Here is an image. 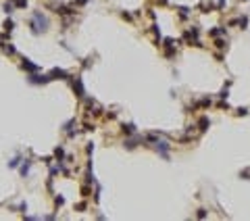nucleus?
Returning a JSON list of instances; mask_svg holds the SVG:
<instances>
[{"label":"nucleus","mask_w":250,"mask_h":221,"mask_svg":"<svg viewBox=\"0 0 250 221\" xmlns=\"http://www.w3.org/2000/svg\"><path fill=\"white\" fill-rule=\"evenodd\" d=\"M236 115H238V117H246V115H248V108H244V106H242V108H238V110H236Z\"/></svg>","instance_id":"f3484780"},{"label":"nucleus","mask_w":250,"mask_h":221,"mask_svg":"<svg viewBox=\"0 0 250 221\" xmlns=\"http://www.w3.org/2000/svg\"><path fill=\"white\" fill-rule=\"evenodd\" d=\"M75 2H77V4H85V2H88V0H75Z\"/></svg>","instance_id":"c85d7f7f"},{"label":"nucleus","mask_w":250,"mask_h":221,"mask_svg":"<svg viewBox=\"0 0 250 221\" xmlns=\"http://www.w3.org/2000/svg\"><path fill=\"white\" fill-rule=\"evenodd\" d=\"M54 154H56L58 159H63V148H56V150H54Z\"/></svg>","instance_id":"b1692460"},{"label":"nucleus","mask_w":250,"mask_h":221,"mask_svg":"<svg viewBox=\"0 0 250 221\" xmlns=\"http://www.w3.org/2000/svg\"><path fill=\"white\" fill-rule=\"evenodd\" d=\"M46 27H48V19L44 17L42 13H33V21H31V31L33 34H40V31H46Z\"/></svg>","instance_id":"f257e3e1"},{"label":"nucleus","mask_w":250,"mask_h":221,"mask_svg":"<svg viewBox=\"0 0 250 221\" xmlns=\"http://www.w3.org/2000/svg\"><path fill=\"white\" fill-rule=\"evenodd\" d=\"M209 36H211V38H219V36H225V27H215V29H211V31H209Z\"/></svg>","instance_id":"9d476101"},{"label":"nucleus","mask_w":250,"mask_h":221,"mask_svg":"<svg viewBox=\"0 0 250 221\" xmlns=\"http://www.w3.org/2000/svg\"><path fill=\"white\" fill-rule=\"evenodd\" d=\"M121 131H123L125 136H133L138 129H135V125H133V123H123V125H121Z\"/></svg>","instance_id":"423d86ee"},{"label":"nucleus","mask_w":250,"mask_h":221,"mask_svg":"<svg viewBox=\"0 0 250 221\" xmlns=\"http://www.w3.org/2000/svg\"><path fill=\"white\" fill-rule=\"evenodd\" d=\"M15 4H17L19 9H25V6H27V0H17V2H15Z\"/></svg>","instance_id":"412c9836"},{"label":"nucleus","mask_w":250,"mask_h":221,"mask_svg":"<svg viewBox=\"0 0 250 221\" xmlns=\"http://www.w3.org/2000/svg\"><path fill=\"white\" fill-rule=\"evenodd\" d=\"M69 75H67V71H63V69H52L50 71V79H67Z\"/></svg>","instance_id":"39448f33"},{"label":"nucleus","mask_w":250,"mask_h":221,"mask_svg":"<svg viewBox=\"0 0 250 221\" xmlns=\"http://www.w3.org/2000/svg\"><path fill=\"white\" fill-rule=\"evenodd\" d=\"M85 150H88V154H92V152H94V144H88V148H85Z\"/></svg>","instance_id":"a878e982"},{"label":"nucleus","mask_w":250,"mask_h":221,"mask_svg":"<svg viewBox=\"0 0 250 221\" xmlns=\"http://www.w3.org/2000/svg\"><path fill=\"white\" fill-rule=\"evenodd\" d=\"M211 127V119L209 117H200V121H198V129L200 131H207Z\"/></svg>","instance_id":"0eeeda50"},{"label":"nucleus","mask_w":250,"mask_h":221,"mask_svg":"<svg viewBox=\"0 0 250 221\" xmlns=\"http://www.w3.org/2000/svg\"><path fill=\"white\" fill-rule=\"evenodd\" d=\"M238 25H240L242 29H246V27H248V17H240V19H238Z\"/></svg>","instance_id":"4468645a"},{"label":"nucleus","mask_w":250,"mask_h":221,"mask_svg":"<svg viewBox=\"0 0 250 221\" xmlns=\"http://www.w3.org/2000/svg\"><path fill=\"white\" fill-rule=\"evenodd\" d=\"M4 29H6V31H11V29H13V21H11V19H9V21H4Z\"/></svg>","instance_id":"4be33fe9"},{"label":"nucleus","mask_w":250,"mask_h":221,"mask_svg":"<svg viewBox=\"0 0 250 221\" xmlns=\"http://www.w3.org/2000/svg\"><path fill=\"white\" fill-rule=\"evenodd\" d=\"M175 54V40H171V38H167L165 40V56H173Z\"/></svg>","instance_id":"7ed1b4c3"},{"label":"nucleus","mask_w":250,"mask_h":221,"mask_svg":"<svg viewBox=\"0 0 250 221\" xmlns=\"http://www.w3.org/2000/svg\"><path fill=\"white\" fill-rule=\"evenodd\" d=\"M121 17H123V19H127V21H131V15H129V13H125V11L121 13Z\"/></svg>","instance_id":"393cba45"},{"label":"nucleus","mask_w":250,"mask_h":221,"mask_svg":"<svg viewBox=\"0 0 250 221\" xmlns=\"http://www.w3.org/2000/svg\"><path fill=\"white\" fill-rule=\"evenodd\" d=\"M240 178H242V180H250V169H244V171L240 173Z\"/></svg>","instance_id":"6ab92c4d"},{"label":"nucleus","mask_w":250,"mask_h":221,"mask_svg":"<svg viewBox=\"0 0 250 221\" xmlns=\"http://www.w3.org/2000/svg\"><path fill=\"white\" fill-rule=\"evenodd\" d=\"M140 142H144V138H140V136H135V138H129V140H125V144H123V146H125L127 150H133V148H135V146H138Z\"/></svg>","instance_id":"20e7f679"},{"label":"nucleus","mask_w":250,"mask_h":221,"mask_svg":"<svg viewBox=\"0 0 250 221\" xmlns=\"http://www.w3.org/2000/svg\"><path fill=\"white\" fill-rule=\"evenodd\" d=\"M200 6H202V13H211V11H213V9H215V6H213V4H211V2H209V4H207V2H202V4H200Z\"/></svg>","instance_id":"2eb2a0df"},{"label":"nucleus","mask_w":250,"mask_h":221,"mask_svg":"<svg viewBox=\"0 0 250 221\" xmlns=\"http://www.w3.org/2000/svg\"><path fill=\"white\" fill-rule=\"evenodd\" d=\"M225 4H227L225 0H217V9H219V11H221V9H225Z\"/></svg>","instance_id":"5701e85b"},{"label":"nucleus","mask_w":250,"mask_h":221,"mask_svg":"<svg viewBox=\"0 0 250 221\" xmlns=\"http://www.w3.org/2000/svg\"><path fill=\"white\" fill-rule=\"evenodd\" d=\"M48 79H50V77H46V75H31V77H29L31 83H46Z\"/></svg>","instance_id":"6e6552de"},{"label":"nucleus","mask_w":250,"mask_h":221,"mask_svg":"<svg viewBox=\"0 0 250 221\" xmlns=\"http://www.w3.org/2000/svg\"><path fill=\"white\" fill-rule=\"evenodd\" d=\"M179 17H181V19H188V17H190V9H188V6H181V9H179Z\"/></svg>","instance_id":"f8f14e48"},{"label":"nucleus","mask_w":250,"mask_h":221,"mask_svg":"<svg viewBox=\"0 0 250 221\" xmlns=\"http://www.w3.org/2000/svg\"><path fill=\"white\" fill-rule=\"evenodd\" d=\"M219 108H227V100H221L219 102Z\"/></svg>","instance_id":"cd10ccee"},{"label":"nucleus","mask_w":250,"mask_h":221,"mask_svg":"<svg viewBox=\"0 0 250 221\" xmlns=\"http://www.w3.org/2000/svg\"><path fill=\"white\" fill-rule=\"evenodd\" d=\"M154 148H156V152L161 154L163 159H169V152H167V150H169V144H167L165 140H156V142H154Z\"/></svg>","instance_id":"f03ea898"},{"label":"nucleus","mask_w":250,"mask_h":221,"mask_svg":"<svg viewBox=\"0 0 250 221\" xmlns=\"http://www.w3.org/2000/svg\"><path fill=\"white\" fill-rule=\"evenodd\" d=\"M73 90L77 92V96H83V86H81V79H79V77L73 81Z\"/></svg>","instance_id":"1a4fd4ad"},{"label":"nucleus","mask_w":250,"mask_h":221,"mask_svg":"<svg viewBox=\"0 0 250 221\" xmlns=\"http://www.w3.org/2000/svg\"><path fill=\"white\" fill-rule=\"evenodd\" d=\"M194 106H202V108H207V106H211V98H202V100H198Z\"/></svg>","instance_id":"9b49d317"},{"label":"nucleus","mask_w":250,"mask_h":221,"mask_svg":"<svg viewBox=\"0 0 250 221\" xmlns=\"http://www.w3.org/2000/svg\"><path fill=\"white\" fill-rule=\"evenodd\" d=\"M23 69H27V71H36L38 67H36V65H31V63L25 58V61H23Z\"/></svg>","instance_id":"ddd939ff"},{"label":"nucleus","mask_w":250,"mask_h":221,"mask_svg":"<svg viewBox=\"0 0 250 221\" xmlns=\"http://www.w3.org/2000/svg\"><path fill=\"white\" fill-rule=\"evenodd\" d=\"M196 217H198V219H204V217H207V211H204V209H198Z\"/></svg>","instance_id":"aec40b11"},{"label":"nucleus","mask_w":250,"mask_h":221,"mask_svg":"<svg viewBox=\"0 0 250 221\" xmlns=\"http://www.w3.org/2000/svg\"><path fill=\"white\" fill-rule=\"evenodd\" d=\"M152 31H154V36H156V42H161V29H158V25H156V23L152 25Z\"/></svg>","instance_id":"dca6fc26"},{"label":"nucleus","mask_w":250,"mask_h":221,"mask_svg":"<svg viewBox=\"0 0 250 221\" xmlns=\"http://www.w3.org/2000/svg\"><path fill=\"white\" fill-rule=\"evenodd\" d=\"M225 44H227L225 40H217V42H215V46H217L219 50H223V48H225Z\"/></svg>","instance_id":"a211bd4d"},{"label":"nucleus","mask_w":250,"mask_h":221,"mask_svg":"<svg viewBox=\"0 0 250 221\" xmlns=\"http://www.w3.org/2000/svg\"><path fill=\"white\" fill-rule=\"evenodd\" d=\"M4 13H13V4H6L4 6Z\"/></svg>","instance_id":"bb28decb"}]
</instances>
